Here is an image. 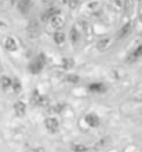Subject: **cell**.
I'll list each match as a JSON object with an SVG mask.
<instances>
[{
	"instance_id": "4316f807",
	"label": "cell",
	"mask_w": 142,
	"mask_h": 152,
	"mask_svg": "<svg viewBox=\"0 0 142 152\" xmlns=\"http://www.w3.org/2000/svg\"><path fill=\"white\" fill-rule=\"evenodd\" d=\"M141 21H142V14H141Z\"/></svg>"
},
{
	"instance_id": "9c48e42d",
	"label": "cell",
	"mask_w": 142,
	"mask_h": 152,
	"mask_svg": "<svg viewBox=\"0 0 142 152\" xmlns=\"http://www.w3.org/2000/svg\"><path fill=\"white\" fill-rule=\"evenodd\" d=\"M71 148L73 152H88V151H91V147H88V145L76 144V142H73V144L71 145Z\"/></svg>"
},
{
	"instance_id": "3957f363",
	"label": "cell",
	"mask_w": 142,
	"mask_h": 152,
	"mask_svg": "<svg viewBox=\"0 0 142 152\" xmlns=\"http://www.w3.org/2000/svg\"><path fill=\"white\" fill-rule=\"evenodd\" d=\"M46 127H47V130L50 133H57L59 129V122L55 119V118H48V119H46Z\"/></svg>"
},
{
	"instance_id": "d6986e66",
	"label": "cell",
	"mask_w": 142,
	"mask_h": 152,
	"mask_svg": "<svg viewBox=\"0 0 142 152\" xmlns=\"http://www.w3.org/2000/svg\"><path fill=\"white\" fill-rule=\"evenodd\" d=\"M73 65H75V62H73L72 58H63L62 60V66L65 69H72L73 68Z\"/></svg>"
},
{
	"instance_id": "30bf717a",
	"label": "cell",
	"mask_w": 142,
	"mask_h": 152,
	"mask_svg": "<svg viewBox=\"0 0 142 152\" xmlns=\"http://www.w3.org/2000/svg\"><path fill=\"white\" fill-rule=\"evenodd\" d=\"M4 47L10 50V51H15L17 47H18V44H17L15 39H12V37H7L6 42H4Z\"/></svg>"
},
{
	"instance_id": "cb8c5ba5",
	"label": "cell",
	"mask_w": 142,
	"mask_h": 152,
	"mask_svg": "<svg viewBox=\"0 0 142 152\" xmlns=\"http://www.w3.org/2000/svg\"><path fill=\"white\" fill-rule=\"evenodd\" d=\"M137 100H138V101H142V90H141V93H139L138 96H137Z\"/></svg>"
},
{
	"instance_id": "484cf974",
	"label": "cell",
	"mask_w": 142,
	"mask_h": 152,
	"mask_svg": "<svg viewBox=\"0 0 142 152\" xmlns=\"http://www.w3.org/2000/svg\"><path fill=\"white\" fill-rule=\"evenodd\" d=\"M10 1H11V3H14V1H15V0H10Z\"/></svg>"
},
{
	"instance_id": "6da1fadb",
	"label": "cell",
	"mask_w": 142,
	"mask_h": 152,
	"mask_svg": "<svg viewBox=\"0 0 142 152\" xmlns=\"http://www.w3.org/2000/svg\"><path fill=\"white\" fill-rule=\"evenodd\" d=\"M44 65H46V57H44L43 54H39V56L29 64V71H31L32 73H39L40 71L44 68Z\"/></svg>"
},
{
	"instance_id": "44dd1931",
	"label": "cell",
	"mask_w": 142,
	"mask_h": 152,
	"mask_svg": "<svg viewBox=\"0 0 142 152\" xmlns=\"http://www.w3.org/2000/svg\"><path fill=\"white\" fill-rule=\"evenodd\" d=\"M12 90H14L15 93H18L21 90V83H20V80H18V79L12 80Z\"/></svg>"
},
{
	"instance_id": "4fadbf2b",
	"label": "cell",
	"mask_w": 142,
	"mask_h": 152,
	"mask_svg": "<svg viewBox=\"0 0 142 152\" xmlns=\"http://www.w3.org/2000/svg\"><path fill=\"white\" fill-rule=\"evenodd\" d=\"M25 109H26V107H25V104L24 102H21V101H18V102L14 104V111H15V113L18 116H24L25 115Z\"/></svg>"
},
{
	"instance_id": "8992f818",
	"label": "cell",
	"mask_w": 142,
	"mask_h": 152,
	"mask_svg": "<svg viewBox=\"0 0 142 152\" xmlns=\"http://www.w3.org/2000/svg\"><path fill=\"white\" fill-rule=\"evenodd\" d=\"M112 44V39L111 37H103V39H101L97 43V48L98 50H101V51H105V50H108L109 48V46Z\"/></svg>"
},
{
	"instance_id": "5bb4252c",
	"label": "cell",
	"mask_w": 142,
	"mask_h": 152,
	"mask_svg": "<svg viewBox=\"0 0 142 152\" xmlns=\"http://www.w3.org/2000/svg\"><path fill=\"white\" fill-rule=\"evenodd\" d=\"M57 14H59V10L58 8H55V7H51V8H48L47 11H44L43 12V20H51L54 15H57Z\"/></svg>"
},
{
	"instance_id": "7a4b0ae2",
	"label": "cell",
	"mask_w": 142,
	"mask_h": 152,
	"mask_svg": "<svg viewBox=\"0 0 142 152\" xmlns=\"http://www.w3.org/2000/svg\"><path fill=\"white\" fill-rule=\"evenodd\" d=\"M31 102L32 105H35V107H44V105L47 104V98L43 96H40V93L37 90L32 93V97H31Z\"/></svg>"
},
{
	"instance_id": "52a82bcc",
	"label": "cell",
	"mask_w": 142,
	"mask_h": 152,
	"mask_svg": "<svg viewBox=\"0 0 142 152\" xmlns=\"http://www.w3.org/2000/svg\"><path fill=\"white\" fill-rule=\"evenodd\" d=\"M86 122L88 126H91V127H97L99 124V118L97 115H94V113H90V115L86 116Z\"/></svg>"
},
{
	"instance_id": "7c38bea8",
	"label": "cell",
	"mask_w": 142,
	"mask_h": 152,
	"mask_svg": "<svg viewBox=\"0 0 142 152\" xmlns=\"http://www.w3.org/2000/svg\"><path fill=\"white\" fill-rule=\"evenodd\" d=\"M28 35H29V37H36L39 35V26H37V24L32 22V24L28 25Z\"/></svg>"
},
{
	"instance_id": "e0dca14e",
	"label": "cell",
	"mask_w": 142,
	"mask_h": 152,
	"mask_svg": "<svg viewBox=\"0 0 142 152\" xmlns=\"http://www.w3.org/2000/svg\"><path fill=\"white\" fill-rule=\"evenodd\" d=\"M130 31H131V24H126L122 28V31L119 32V37H120V39H122V37H126L127 35L130 33Z\"/></svg>"
},
{
	"instance_id": "603a6c76",
	"label": "cell",
	"mask_w": 142,
	"mask_h": 152,
	"mask_svg": "<svg viewBox=\"0 0 142 152\" xmlns=\"http://www.w3.org/2000/svg\"><path fill=\"white\" fill-rule=\"evenodd\" d=\"M76 4H77V1H76V0H71V7L72 8H75Z\"/></svg>"
},
{
	"instance_id": "ffe728a7",
	"label": "cell",
	"mask_w": 142,
	"mask_h": 152,
	"mask_svg": "<svg viewBox=\"0 0 142 152\" xmlns=\"http://www.w3.org/2000/svg\"><path fill=\"white\" fill-rule=\"evenodd\" d=\"M62 109H63V104H55L50 108V112L51 113H58V112H61Z\"/></svg>"
},
{
	"instance_id": "8fae6325",
	"label": "cell",
	"mask_w": 142,
	"mask_h": 152,
	"mask_svg": "<svg viewBox=\"0 0 142 152\" xmlns=\"http://www.w3.org/2000/svg\"><path fill=\"white\" fill-rule=\"evenodd\" d=\"M88 90L92 93H103V91H106V87L102 83H92L88 86Z\"/></svg>"
},
{
	"instance_id": "ba28073f",
	"label": "cell",
	"mask_w": 142,
	"mask_h": 152,
	"mask_svg": "<svg viewBox=\"0 0 142 152\" xmlns=\"http://www.w3.org/2000/svg\"><path fill=\"white\" fill-rule=\"evenodd\" d=\"M31 0H20L18 1V10H20L21 12H28L29 10H31Z\"/></svg>"
},
{
	"instance_id": "7402d4cb",
	"label": "cell",
	"mask_w": 142,
	"mask_h": 152,
	"mask_svg": "<svg viewBox=\"0 0 142 152\" xmlns=\"http://www.w3.org/2000/svg\"><path fill=\"white\" fill-rule=\"evenodd\" d=\"M66 80H68V82H71V83H77V82H79V76H76V75H68L66 76Z\"/></svg>"
},
{
	"instance_id": "2e32d148",
	"label": "cell",
	"mask_w": 142,
	"mask_h": 152,
	"mask_svg": "<svg viewBox=\"0 0 142 152\" xmlns=\"http://www.w3.org/2000/svg\"><path fill=\"white\" fill-rule=\"evenodd\" d=\"M54 40H55L57 44H62L63 42H65V33L61 32V31H57V32L54 33Z\"/></svg>"
},
{
	"instance_id": "d4e9b609",
	"label": "cell",
	"mask_w": 142,
	"mask_h": 152,
	"mask_svg": "<svg viewBox=\"0 0 142 152\" xmlns=\"http://www.w3.org/2000/svg\"><path fill=\"white\" fill-rule=\"evenodd\" d=\"M43 1H47V3H50V1H55V0H43Z\"/></svg>"
},
{
	"instance_id": "9a60e30c",
	"label": "cell",
	"mask_w": 142,
	"mask_h": 152,
	"mask_svg": "<svg viewBox=\"0 0 142 152\" xmlns=\"http://www.w3.org/2000/svg\"><path fill=\"white\" fill-rule=\"evenodd\" d=\"M0 84H1V87H3L4 90H7L8 87L12 86V80L10 79V77H7V76H1V77H0Z\"/></svg>"
},
{
	"instance_id": "5b68a950",
	"label": "cell",
	"mask_w": 142,
	"mask_h": 152,
	"mask_svg": "<svg viewBox=\"0 0 142 152\" xmlns=\"http://www.w3.org/2000/svg\"><path fill=\"white\" fill-rule=\"evenodd\" d=\"M142 57V44L141 46H138V47L135 48L134 51L131 53L130 56H128V58H127V62H135V61L138 60V58H141Z\"/></svg>"
},
{
	"instance_id": "ac0fdd59",
	"label": "cell",
	"mask_w": 142,
	"mask_h": 152,
	"mask_svg": "<svg viewBox=\"0 0 142 152\" xmlns=\"http://www.w3.org/2000/svg\"><path fill=\"white\" fill-rule=\"evenodd\" d=\"M69 35H71V40H72V43L73 44H76L77 43V42H79V32H77V29H75V28H72L71 29V33H69Z\"/></svg>"
},
{
	"instance_id": "277c9868",
	"label": "cell",
	"mask_w": 142,
	"mask_h": 152,
	"mask_svg": "<svg viewBox=\"0 0 142 152\" xmlns=\"http://www.w3.org/2000/svg\"><path fill=\"white\" fill-rule=\"evenodd\" d=\"M63 25H65V18H63V15H61V14H57V15H54L51 18V26L54 29H57V31H61V28H62Z\"/></svg>"
}]
</instances>
